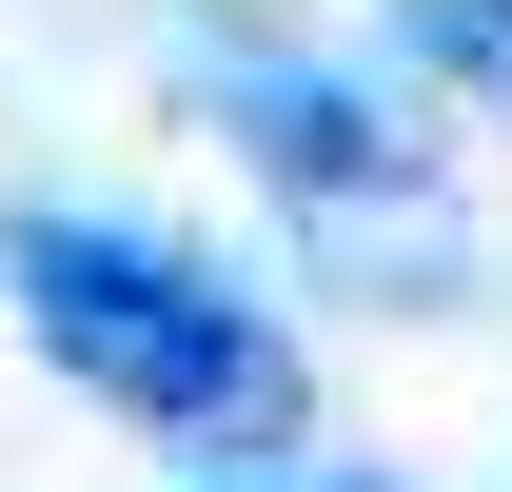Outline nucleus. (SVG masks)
<instances>
[{
	"label": "nucleus",
	"instance_id": "nucleus-1",
	"mask_svg": "<svg viewBox=\"0 0 512 492\" xmlns=\"http://www.w3.org/2000/svg\"><path fill=\"white\" fill-rule=\"evenodd\" d=\"M0 276H20V335L99 394V414L178 433V453H276L296 433V355L237 276L158 256L138 217H0Z\"/></svg>",
	"mask_w": 512,
	"mask_h": 492
},
{
	"label": "nucleus",
	"instance_id": "nucleus-2",
	"mask_svg": "<svg viewBox=\"0 0 512 492\" xmlns=\"http://www.w3.org/2000/svg\"><path fill=\"white\" fill-rule=\"evenodd\" d=\"M217 99H237V138L316 197V217H394V197H414V138H394L355 79H316V60H237Z\"/></svg>",
	"mask_w": 512,
	"mask_h": 492
},
{
	"label": "nucleus",
	"instance_id": "nucleus-3",
	"mask_svg": "<svg viewBox=\"0 0 512 492\" xmlns=\"http://www.w3.org/2000/svg\"><path fill=\"white\" fill-rule=\"evenodd\" d=\"M434 60H453V79L512 119V0H434Z\"/></svg>",
	"mask_w": 512,
	"mask_h": 492
},
{
	"label": "nucleus",
	"instance_id": "nucleus-4",
	"mask_svg": "<svg viewBox=\"0 0 512 492\" xmlns=\"http://www.w3.org/2000/svg\"><path fill=\"white\" fill-rule=\"evenodd\" d=\"M237 492H296V473H237Z\"/></svg>",
	"mask_w": 512,
	"mask_h": 492
}]
</instances>
